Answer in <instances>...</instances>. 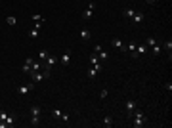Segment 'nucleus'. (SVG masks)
Segmentation results:
<instances>
[{
    "instance_id": "obj_1",
    "label": "nucleus",
    "mask_w": 172,
    "mask_h": 128,
    "mask_svg": "<svg viewBox=\"0 0 172 128\" xmlns=\"http://www.w3.org/2000/svg\"><path fill=\"white\" fill-rule=\"evenodd\" d=\"M132 117H134V122H132V126L134 128H141V126H145V113L141 109H134L132 111Z\"/></svg>"
},
{
    "instance_id": "obj_2",
    "label": "nucleus",
    "mask_w": 172,
    "mask_h": 128,
    "mask_svg": "<svg viewBox=\"0 0 172 128\" xmlns=\"http://www.w3.org/2000/svg\"><path fill=\"white\" fill-rule=\"evenodd\" d=\"M35 86H36V84L33 82V80H31V82H27V84H21V86L17 88V94H19V96H25V94H29Z\"/></svg>"
},
{
    "instance_id": "obj_3",
    "label": "nucleus",
    "mask_w": 172,
    "mask_h": 128,
    "mask_svg": "<svg viewBox=\"0 0 172 128\" xmlns=\"http://www.w3.org/2000/svg\"><path fill=\"white\" fill-rule=\"evenodd\" d=\"M29 75H31V80H33V82H35V84H38V82H42V80H44V73H42V69H40V71H31V73H29Z\"/></svg>"
},
{
    "instance_id": "obj_4",
    "label": "nucleus",
    "mask_w": 172,
    "mask_h": 128,
    "mask_svg": "<svg viewBox=\"0 0 172 128\" xmlns=\"http://www.w3.org/2000/svg\"><path fill=\"white\" fill-rule=\"evenodd\" d=\"M0 120H4L8 126H14V124H15V119L12 117V115H8L6 111H0Z\"/></svg>"
},
{
    "instance_id": "obj_5",
    "label": "nucleus",
    "mask_w": 172,
    "mask_h": 128,
    "mask_svg": "<svg viewBox=\"0 0 172 128\" xmlns=\"http://www.w3.org/2000/svg\"><path fill=\"white\" fill-rule=\"evenodd\" d=\"M94 8H96V4H94V2H90V4H88V8H86L84 12H82V14H80L84 21H88V19L92 17V12H94Z\"/></svg>"
},
{
    "instance_id": "obj_6",
    "label": "nucleus",
    "mask_w": 172,
    "mask_h": 128,
    "mask_svg": "<svg viewBox=\"0 0 172 128\" xmlns=\"http://www.w3.org/2000/svg\"><path fill=\"white\" fill-rule=\"evenodd\" d=\"M90 63H92V67H94L98 73H100L101 69H103V67H101V63H100V57H98L96 54H92V55H90Z\"/></svg>"
},
{
    "instance_id": "obj_7",
    "label": "nucleus",
    "mask_w": 172,
    "mask_h": 128,
    "mask_svg": "<svg viewBox=\"0 0 172 128\" xmlns=\"http://www.w3.org/2000/svg\"><path fill=\"white\" fill-rule=\"evenodd\" d=\"M138 107V103H136V100H126V103H124V109H126V113L128 115H132V111Z\"/></svg>"
},
{
    "instance_id": "obj_8",
    "label": "nucleus",
    "mask_w": 172,
    "mask_h": 128,
    "mask_svg": "<svg viewBox=\"0 0 172 128\" xmlns=\"http://www.w3.org/2000/svg\"><path fill=\"white\" fill-rule=\"evenodd\" d=\"M33 61H35L33 57H27V60L23 61V67H21V71H23L25 75H29V73H31V65H33Z\"/></svg>"
},
{
    "instance_id": "obj_9",
    "label": "nucleus",
    "mask_w": 172,
    "mask_h": 128,
    "mask_svg": "<svg viewBox=\"0 0 172 128\" xmlns=\"http://www.w3.org/2000/svg\"><path fill=\"white\" fill-rule=\"evenodd\" d=\"M144 19H145V15H144V14H141V12H136V14L132 15V19H130V21H132V23H134V25H140V23H141V21H144Z\"/></svg>"
},
{
    "instance_id": "obj_10",
    "label": "nucleus",
    "mask_w": 172,
    "mask_h": 128,
    "mask_svg": "<svg viewBox=\"0 0 172 128\" xmlns=\"http://www.w3.org/2000/svg\"><path fill=\"white\" fill-rule=\"evenodd\" d=\"M80 38H82V40H84V42H88V40H90V38H92V33H90V29H88V27L80 29Z\"/></svg>"
},
{
    "instance_id": "obj_11",
    "label": "nucleus",
    "mask_w": 172,
    "mask_h": 128,
    "mask_svg": "<svg viewBox=\"0 0 172 128\" xmlns=\"http://www.w3.org/2000/svg\"><path fill=\"white\" fill-rule=\"evenodd\" d=\"M147 48H149L147 44H138L136 46V54L138 55H145V54H147Z\"/></svg>"
},
{
    "instance_id": "obj_12",
    "label": "nucleus",
    "mask_w": 172,
    "mask_h": 128,
    "mask_svg": "<svg viewBox=\"0 0 172 128\" xmlns=\"http://www.w3.org/2000/svg\"><path fill=\"white\" fill-rule=\"evenodd\" d=\"M55 63H58V57L50 54V55H48V57H46V63H44V65H48V67H54Z\"/></svg>"
},
{
    "instance_id": "obj_13",
    "label": "nucleus",
    "mask_w": 172,
    "mask_h": 128,
    "mask_svg": "<svg viewBox=\"0 0 172 128\" xmlns=\"http://www.w3.org/2000/svg\"><path fill=\"white\" fill-rule=\"evenodd\" d=\"M59 61H61V65H69V63H71V52H65Z\"/></svg>"
},
{
    "instance_id": "obj_14",
    "label": "nucleus",
    "mask_w": 172,
    "mask_h": 128,
    "mask_svg": "<svg viewBox=\"0 0 172 128\" xmlns=\"http://www.w3.org/2000/svg\"><path fill=\"white\" fill-rule=\"evenodd\" d=\"M101 124H103V126L105 128H111V126H113V117H109V115H107V117H103V120H101Z\"/></svg>"
},
{
    "instance_id": "obj_15",
    "label": "nucleus",
    "mask_w": 172,
    "mask_h": 128,
    "mask_svg": "<svg viewBox=\"0 0 172 128\" xmlns=\"http://www.w3.org/2000/svg\"><path fill=\"white\" fill-rule=\"evenodd\" d=\"M136 14V10L134 8H126L124 12H122V17H126V19H132V15Z\"/></svg>"
},
{
    "instance_id": "obj_16",
    "label": "nucleus",
    "mask_w": 172,
    "mask_h": 128,
    "mask_svg": "<svg viewBox=\"0 0 172 128\" xmlns=\"http://www.w3.org/2000/svg\"><path fill=\"white\" fill-rule=\"evenodd\" d=\"M33 17V21L35 23H46V17L44 15H40V14H35V15H31Z\"/></svg>"
},
{
    "instance_id": "obj_17",
    "label": "nucleus",
    "mask_w": 172,
    "mask_h": 128,
    "mask_svg": "<svg viewBox=\"0 0 172 128\" xmlns=\"http://www.w3.org/2000/svg\"><path fill=\"white\" fill-rule=\"evenodd\" d=\"M31 113H33V117H40V115H42V109H40L38 105H33V107H31Z\"/></svg>"
},
{
    "instance_id": "obj_18",
    "label": "nucleus",
    "mask_w": 172,
    "mask_h": 128,
    "mask_svg": "<svg viewBox=\"0 0 172 128\" xmlns=\"http://www.w3.org/2000/svg\"><path fill=\"white\" fill-rule=\"evenodd\" d=\"M48 55H50V52H48V50H40V52H38V60H40V61H46V57H48Z\"/></svg>"
},
{
    "instance_id": "obj_19",
    "label": "nucleus",
    "mask_w": 172,
    "mask_h": 128,
    "mask_svg": "<svg viewBox=\"0 0 172 128\" xmlns=\"http://www.w3.org/2000/svg\"><path fill=\"white\" fill-rule=\"evenodd\" d=\"M163 46H164V50L168 52V60H170V52H172V40H166V42H163Z\"/></svg>"
},
{
    "instance_id": "obj_20",
    "label": "nucleus",
    "mask_w": 172,
    "mask_h": 128,
    "mask_svg": "<svg viewBox=\"0 0 172 128\" xmlns=\"http://www.w3.org/2000/svg\"><path fill=\"white\" fill-rule=\"evenodd\" d=\"M111 46H115L117 50H121V48H122V40H121V38H113V40H111Z\"/></svg>"
},
{
    "instance_id": "obj_21",
    "label": "nucleus",
    "mask_w": 172,
    "mask_h": 128,
    "mask_svg": "<svg viewBox=\"0 0 172 128\" xmlns=\"http://www.w3.org/2000/svg\"><path fill=\"white\" fill-rule=\"evenodd\" d=\"M6 23H8V25H12V27H14V25H17V19H15L14 15H8V17H6Z\"/></svg>"
},
{
    "instance_id": "obj_22",
    "label": "nucleus",
    "mask_w": 172,
    "mask_h": 128,
    "mask_svg": "<svg viewBox=\"0 0 172 128\" xmlns=\"http://www.w3.org/2000/svg\"><path fill=\"white\" fill-rule=\"evenodd\" d=\"M136 42H134V40H132V42H128V44H126V50H128V54H130V52H136Z\"/></svg>"
},
{
    "instance_id": "obj_23",
    "label": "nucleus",
    "mask_w": 172,
    "mask_h": 128,
    "mask_svg": "<svg viewBox=\"0 0 172 128\" xmlns=\"http://www.w3.org/2000/svg\"><path fill=\"white\" fill-rule=\"evenodd\" d=\"M40 69H42V63H40V61H33L31 71H40Z\"/></svg>"
},
{
    "instance_id": "obj_24",
    "label": "nucleus",
    "mask_w": 172,
    "mask_h": 128,
    "mask_svg": "<svg viewBox=\"0 0 172 128\" xmlns=\"http://www.w3.org/2000/svg\"><path fill=\"white\" fill-rule=\"evenodd\" d=\"M96 75H98V71H96L94 67H90V69H88V78H90V80H94V78H96Z\"/></svg>"
},
{
    "instance_id": "obj_25",
    "label": "nucleus",
    "mask_w": 172,
    "mask_h": 128,
    "mask_svg": "<svg viewBox=\"0 0 172 128\" xmlns=\"http://www.w3.org/2000/svg\"><path fill=\"white\" fill-rule=\"evenodd\" d=\"M96 55H98V57H100V61H105V60H107V52H105V50L98 52V54H96Z\"/></svg>"
},
{
    "instance_id": "obj_26",
    "label": "nucleus",
    "mask_w": 172,
    "mask_h": 128,
    "mask_svg": "<svg viewBox=\"0 0 172 128\" xmlns=\"http://www.w3.org/2000/svg\"><path fill=\"white\" fill-rule=\"evenodd\" d=\"M151 48H153V54L155 55H161V52H163V50H161V46H159V42H157V44H153Z\"/></svg>"
},
{
    "instance_id": "obj_27",
    "label": "nucleus",
    "mask_w": 172,
    "mask_h": 128,
    "mask_svg": "<svg viewBox=\"0 0 172 128\" xmlns=\"http://www.w3.org/2000/svg\"><path fill=\"white\" fill-rule=\"evenodd\" d=\"M29 38H38V29H33V31H29Z\"/></svg>"
},
{
    "instance_id": "obj_28",
    "label": "nucleus",
    "mask_w": 172,
    "mask_h": 128,
    "mask_svg": "<svg viewBox=\"0 0 172 128\" xmlns=\"http://www.w3.org/2000/svg\"><path fill=\"white\" fill-rule=\"evenodd\" d=\"M145 44H147V46H153V44H157V40H155L153 37H147V38H145Z\"/></svg>"
},
{
    "instance_id": "obj_29",
    "label": "nucleus",
    "mask_w": 172,
    "mask_h": 128,
    "mask_svg": "<svg viewBox=\"0 0 172 128\" xmlns=\"http://www.w3.org/2000/svg\"><path fill=\"white\" fill-rule=\"evenodd\" d=\"M31 124H33V126H38V124H40V117H33Z\"/></svg>"
},
{
    "instance_id": "obj_30",
    "label": "nucleus",
    "mask_w": 172,
    "mask_h": 128,
    "mask_svg": "<svg viewBox=\"0 0 172 128\" xmlns=\"http://www.w3.org/2000/svg\"><path fill=\"white\" fill-rule=\"evenodd\" d=\"M101 50H103V46H101V44H96L94 46V54H98V52H101Z\"/></svg>"
},
{
    "instance_id": "obj_31",
    "label": "nucleus",
    "mask_w": 172,
    "mask_h": 128,
    "mask_svg": "<svg viewBox=\"0 0 172 128\" xmlns=\"http://www.w3.org/2000/svg\"><path fill=\"white\" fill-rule=\"evenodd\" d=\"M107 94H109V92H107V88H105V90L100 92V98H101V100H105V98H107Z\"/></svg>"
},
{
    "instance_id": "obj_32",
    "label": "nucleus",
    "mask_w": 172,
    "mask_h": 128,
    "mask_svg": "<svg viewBox=\"0 0 172 128\" xmlns=\"http://www.w3.org/2000/svg\"><path fill=\"white\" fill-rule=\"evenodd\" d=\"M52 115H54V117H61V111H59V109H54V111H52Z\"/></svg>"
},
{
    "instance_id": "obj_33",
    "label": "nucleus",
    "mask_w": 172,
    "mask_h": 128,
    "mask_svg": "<svg viewBox=\"0 0 172 128\" xmlns=\"http://www.w3.org/2000/svg\"><path fill=\"white\" fill-rule=\"evenodd\" d=\"M61 119H63L65 122H69V115H67V113H61Z\"/></svg>"
},
{
    "instance_id": "obj_34",
    "label": "nucleus",
    "mask_w": 172,
    "mask_h": 128,
    "mask_svg": "<svg viewBox=\"0 0 172 128\" xmlns=\"http://www.w3.org/2000/svg\"><path fill=\"white\" fill-rule=\"evenodd\" d=\"M164 88H166L168 92H172V84H170V82H166V84H164Z\"/></svg>"
},
{
    "instance_id": "obj_35",
    "label": "nucleus",
    "mask_w": 172,
    "mask_h": 128,
    "mask_svg": "<svg viewBox=\"0 0 172 128\" xmlns=\"http://www.w3.org/2000/svg\"><path fill=\"white\" fill-rule=\"evenodd\" d=\"M145 2H147V4H151V6H153V4H157V0H145Z\"/></svg>"
}]
</instances>
